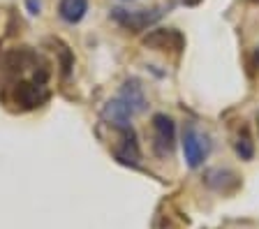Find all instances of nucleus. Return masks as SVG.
Returning <instances> with one entry per match:
<instances>
[{
    "label": "nucleus",
    "mask_w": 259,
    "mask_h": 229,
    "mask_svg": "<svg viewBox=\"0 0 259 229\" xmlns=\"http://www.w3.org/2000/svg\"><path fill=\"white\" fill-rule=\"evenodd\" d=\"M176 148V123L167 114L153 116V151L157 158H169Z\"/></svg>",
    "instance_id": "f257e3e1"
},
{
    "label": "nucleus",
    "mask_w": 259,
    "mask_h": 229,
    "mask_svg": "<svg viewBox=\"0 0 259 229\" xmlns=\"http://www.w3.org/2000/svg\"><path fill=\"white\" fill-rule=\"evenodd\" d=\"M162 17V10H135V12H127V10H111V19L118 23L120 28L130 30V33H141L146 30L148 26L157 21Z\"/></svg>",
    "instance_id": "f03ea898"
},
{
    "label": "nucleus",
    "mask_w": 259,
    "mask_h": 229,
    "mask_svg": "<svg viewBox=\"0 0 259 229\" xmlns=\"http://www.w3.org/2000/svg\"><path fill=\"white\" fill-rule=\"evenodd\" d=\"M144 47L164 54H181L185 47V37L174 28H155L144 37Z\"/></svg>",
    "instance_id": "7ed1b4c3"
},
{
    "label": "nucleus",
    "mask_w": 259,
    "mask_h": 229,
    "mask_svg": "<svg viewBox=\"0 0 259 229\" xmlns=\"http://www.w3.org/2000/svg\"><path fill=\"white\" fill-rule=\"evenodd\" d=\"M12 100H14L21 109L30 111L47 102L49 90L44 88V83H37V81H19L12 88Z\"/></svg>",
    "instance_id": "20e7f679"
},
{
    "label": "nucleus",
    "mask_w": 259,
    "mask_h": 229,
    "mask_svg": "<svg viewBox=\"0 0 259 229\" xmlns=\"http://www.w3.org/2000/svg\"><path fill=\"white\" fill-rule=\"evenodd\" d=\"M183 153H185V162L192 169H197L208 155V142H206V136H201L197 132V127L192 123H188L183 130Z\"/></svg>",
    "instance_id": "39448f33"
},
{
    "label": "nucleus",
    "mask_w": 259,
    "mask_h": 229,
    "mask_svg": "<svg viewBox=\"0 0 259 229\" xmlns=\"http://www.w3.org/2000/svg\"><path fill=\"white\" fill-rule=\"evenodd\" d=\"M120 134H123V146L116 151V158L123 164L137 167L141 160V153H139V144H137V134H135V130H132V125L120 127Z\"/></svg>",
    "instance_id": "423d86ee"
},
{
    "label": "nucleus",
    "mask_w": 259,
    "mask_h": 229,
    "mask_svg": "<svg viewBox=\"0 0 259 229\" xmlns=\"http://www.w3.org/2000/svg\"><path fill=\"white\" fill-rule=\"evenodd\" d=\"M102 116L111 123L113 127H127L130 125V118H132V111H130V107L123 102V100H111V102L104 104L102 109Z\"/></svg>",
    "instance_id": "0eeeda50"
},
{
    "label": "nucleus",
    "mask_w": 259,
    "mask_h": 229,
    "mask_svg": "<svg viewBox=\"0 0 259 229\" xmlns=\"http://www.w3.org/2000/svg\"><path fill=\"white\" fill-rule=\"evenodd\" d=\"M120 100L127 104L132 114H139V111H144L146 98H144V90H141V86H139V81H137V79H130V81H125L123 90H120Z\"/></svg>",
    "instance_id": "6e6552de"
},
{
    "label": "nucleus",
    "mask_w": 259,
    "mask_h": 229,
    "mask_svg": "<svg viewBox=\"0 0 259 229\" xmlns=\"http://www.w3.org/2000/svg\"><path fill=\"white\" fill-rule=\"evenodd\" d=\"M88 12V0H60L58 14L67 23H79Z\"/></svg>",
    "instance_id": "1a4fd4ad"
},
{
    "label": "nucleus",
    "mask_w": 259,
    "mask_h": 229,
    "mask_svg": "<svg viewBox=\"0 0 259 229\" xmlns=\"http://www.w3.org/2000/svg\"><path fill=\"white\" fill-rule=\"evenodd\" d=\"M162 206H164V211L167 213H162V208H160V211H157L155 222H164V227H155V229H183V224H188L185 215L178 211L171 202H164Z\"/></svg>",
    "instance_id": "9d476101"
},
{
    "label": "nucleus",
    "mask_w": 259,
    "mask_h": 229,
    "mask_svg": "<svg viewBox=\"0 0 259 229\" xmlns=\"http://www.w3.org/2000/svg\"><path fill=\"white\" fill-rule=\"evenodd\" d=\"M236 153L241 155V160H252L254 146H252V139H250V134H248V127H243V132L238 134V139H236Z\"/></svg>",
    "instance_id": "9b49d317"
},
{
    "label": "nucleus",
    "mask_w": 259,
    "mask_h": 229,
    "mask_svg": "<svg viewBox=\"0 0 259 229\" xmlns=\"http://www.w3.org/2000/svg\"><path fill=\"white\" fill-rule=\"evenodd\" d=\"M26 5H28V10H30V14H39V0H26Z\"/></svg>",
    "instance_id": "f8f14e48"
},
{
    "label": "nucleus",
    "mask_w": 259,
    "mask_h": 229,
    "mask_svg": "<svg viewBox=\"0 0 259 229\" xmlns=\"http://www.w3.org/2000/svg\"><path fill=\"white\" fill-rule=\"evenodd\" d=\"M185 5H197V3H199V0H183Z\"/></svg>",
    "instance_id": "ddd939ff"
},
{
    "label": "nucleus",
    "mask_w": 259,
    "mask_h": 229,
    "mask_svg": "<svg viewBox=\"0 0 259 229\" xmlns=\"http://www.w3.org/2000/svg\"><path fill=\"white\" fill-rule=\"evenodd\" d=\"M250 3H254V5H259V0H250Z\"/></svg>",
    "instance_id": "4468645a"
},
{
    "label": "nucleus",
    "mask_w": 259,
    "mask_h": 229,
    "mask_svg": "<svg viewBox=\"0 0 259 229\" xmlns=\"http://www.w3.org/2000/svg\"><path fill=\"white\" fill-rule=\"evenodd\" d=\"M257 60H259V49H257Z\"/></svg>",
    "instance_id": "2eb2a0df"
}]
</instances>
